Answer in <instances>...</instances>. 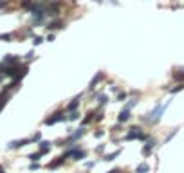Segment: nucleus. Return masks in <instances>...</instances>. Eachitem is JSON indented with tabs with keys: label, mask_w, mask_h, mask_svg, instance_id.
I'll list each match as a JSON object with an SVG mask.
<instances>
[{
	"label": "nucleus",
	"mask_w": 184,
	"mask_h": 173,
	"mask_svg": "<svg viewBox=\"0 0 184 173\" xmlns=\"http://www.w3.org/2000/svg\"><path fill=\"white\" fill-rule=\"evenodd\" d=\"M125 139H126V141H148V135H146L139 126H132V128L128 130V134H126Z\"/></svg>",
	"instance_id": "obj_1"
},
{
	"label": "nucleus",
	"mask_w": 184,
	"mask_h": 173,
	"mask_svg": "<svg viewBox=\"0 0 184 173\" xmlns=\"http://www.w3.org/2000/svg\"><path fill=\"white\" fill-rule=\"evenodd\" d=\"M166 107H168V103L166 105H157L150 114H148V117H146V121H150V123H157L159 119H161V116H163V112L166 110Z\"/></svg>",
	"instance_id": "obj_2"
},
{
	"label": "nucleus",
	"mask_w": 184,
	"mask_h": 173,
	"mask_svg": "<svg viewBox=\"0 0 184 173\" xmlns=\"http://www.w3.org/2000/svg\"><path fill=\"white\" fill-rule=\"evenodd\" d=\"M83 135H85V126H80L78 130H74V132L69 135V139H67V141H61L58 146H65V143H76V141H80Z\"/></svg>",
	"instance_id": "obj_3"
},
{
	"label": "nucleus",
	"mask_w": 184,
	"mask_h": 173,
	"mask_svg": "<svg viewBox=\"0 0 184 173\" xmlns=\"http://www.w3.org/2000/svg\"><path fill=\"white\" fill-rule=\"evenodd\" d=\"M63 121H67V116H65L63 112H56V114H52L51 117L45 119V125H47V126H52V125H56V123H63Z\"/></svg>",
	"instance_id": "obj_4"
},
{
	"label": "nucleus",
	"mask_w": 184,
	"mask_h": 173,
	"mask_svg": "<svg viewBox=\"0 0 184 173\" xmlns=\"http://www.w3.org/2000/svg\"><path fill=\"white\" fill-rule=\"evenodd\" d=\"M45 14H47V16H58V14H60V4H58V2H49V4H45Z\"/></svg>",
	"instance_id": "obj_5"
},
{
	"label": "nucleus",
	"mask_w": 184,
	"mask_h": 173,
	"mask_svg": "<svg viewBox=\"0 0 184 173\" xmlns=\"http://www.w3.org/2000/svg\"><path fill=\"white\" fill-rule=\"evenodd\" d=\"M2 61H4L5 65H9V67H13V65H20V63H22L20 56H16V54H5V56L2 58Z\"/></svg>",
	"instance_id": "obj_6"
},
{
	"label": "nucleus",
	"mask_w": 184,
	"mask_h": 173,
	"mask_svg": "<svg viewBox=\"0 0 184 173\" xmlns=\"http://www.w3.org/2000/svg\"><path fill=\"white\" fill-rule=\"evenodd\" d=\"M25 144H29V139H16V141L7 143V150H20Z\"/></svg>",
	"instance_id": "obj_7"
},
{
	"label": "nucleus",
	"mask_w": 184,
	"mask_h": 173,
	"mask_svg": "<svg viewBox=\"0 0 184 173\" xmlns=\"http://www.w3.org/2000/svg\"><path fill=\"white\" fill-rule=\"evenodd\" d=\"M130 117H132V110H128V108H123V110L119 112V116H117V123H119V125H123V123L130 121Z\"/></svg>",
	"instance_id": "obj_8"
},
{
	"label": "nucleus",
	"mask_w": 184,
	"mask_h": 173,
	"mask_svg": "<svg viewBox=\"0 0 184 173\" xmlns=\"http://www.w3.org/2000/svg\"><path fill=\"white\" fill-rule=\"evenodd\" d=\"M154 148H155V141H154V139H148L141 152H143V155H145V157H148V155L152 153V150H154Z\"/></svg>",
	"instance_id": "obj_9"
},
{
	"label": "nucleus",
	"mask_w": 184,
	"mask_h": 173,
	"mask_svg": "<svg viewBox=\"0 0 184 173\" xmlns=\"http://www.w3.org/2000/svg\"><path fill=\"white\" fill-rule=\"evenodd\" d=\"M81 97H83V94L76 96V97H74V99H72V101H70V103L67 105V110H69V112H74V110H76L78 107H80V99H81Z\"/></svg>",
	"instance_id": "obj_10"
},
{
	"label": "nucleus",
	"mask_w": 184,
	"mask_h": 173,
	"mask_svg": "<svg viewBox=\"0 0 184 173\" xmlns=\"http://www.w3.org/2000/svg\"><path fill=\"white\" fill-rule=\"evenodd\" d=\"M101 79H103V72H98V74L90 79V83H89V90H94V88H96V85H98Z\"/></svg>",
	"instance_id": "obj_11"
},
{
	"label": "nucleus",
	"mask_w": 184,
	"mask_h": 173,
	"mask_svg": "<svg viewBox=\"0 0 184 173\" xmlns=\"http://www.w3.org/2000/svg\"><path fill=\"white\" fill-rule=\"evenodd\" d=\"M63 162H65V157L61 155V157H58L56 161H52V162H49V166H47V168H49V170H56V168H60V166H61Z\"/></svg>",
	"instance_id": "obj_12"
},
{
	"label": "nucleus",
	"mask_w": 184,
	"mask_h": 173,
	"mask_svg": "<svg viewBox=\"0 0 184 173\" xmlns=\"http://www.w3.org/2000/svg\"><path fill=\"white\" fill-rule=\"evenodd\" d=\"M63 25H65L63 22H60V20H54V22L47 23V29H49V31H56V29H61Z\"/></svg>",
	"instance_id": "obj_13"
},
{
	"label": "nucleus",
	"mask_w": 184,
	"mask_h": 173,
	"mask_svg": "<svg viewBox=\"0 0 184 173\" xmlns=\"http://www.w3.org/2000/svg\"><path fill=\"white\" fill-rule=\"evenodd\" d=\"M96 99H98V103H99V108H103V107L108 103V96H107V94H96Z\"/></svg>",
	"instance_id": "obj_14"
},
{
	"label": "nucleus",
	"mask_w": 184,
	"mask_h": 173,
	"mask_svg": "<svg viewBox=\"0 0 184 173\" xmlns=\"http://www.w3.org/2000/svg\"><path fill=\"white\" fill-rule=\"evenodd\" d=\"M40 152L45 155V153H49L51 152V143L49 141H40Z\"/></svg>",
	"instance_id": "obj_15"
},
{
	"label": "nucleus",
	"mask_w": 184,
	"mask_h": 173,
	"mask_svg": "<svg viewBox=\"0 0 184 173\" xmlns=\"http://www.w3.org/2000/svg\"><path fill=\"white\" fill-rule=\"evenodd\" d=\"M94 116H96V110H94V112H89V114H87V117L81 121V126H87V125H90V123L94 121Z\"/></svg>",
	"instance_id": "obj_16"
},
{
	"label": "nucleus",
	"mask_w": 184,
	"mask_h": 173,
	"mask_svg": "<svg viewBox=\"0 0 184 173\" xmlns=\"http://www.w3.org/2000/svg\"><path fill=\"white\" fill-rule=\"evenodd\" d=\"M42 157H43V153H42V152L38 150V152H34V153H29V157H27V159H29L31 162H38V161H40Z\"/></svg>",
	"instance_id": "obj_17"
},
{
	"label": "nucleus",
	"mask_w": 184,
	"mask_h": 173,
	"mask_svg": "<svg viewBox=\"0 0 184 173\" xmlns=\"http://www.w3.org/2000/svg\"><path fill=\"white\" fill-rule=\"evenodd\" d=\"M121 155V150H116L114 153H108V155H105L103 157V161H107V162H110V161H114V159H117Z\"/></svg>",
	"instance_id": "obj_18"
},
{
	"label": "nucleus",
	"mask_w": 184,
	"mask_h": 173,
	"mask_svg": "<svg viewBox=\"0 0 184 173\" xmlns=\"http://www.w3.org/2000/svg\"><path fill=\"white\" fill-rule=\"evenodd\" d=\"M150 171V166L146 164V162H141L137 168H136V173H148Z\"/></svg>",
	"instance_id": "obj_19"
},
{
	"label": "nucleus",
	"mask_w": 184,
	"mask_h": 173,
	"mask_svg": "<svg viewBox=\"0 0 184 173\" xmlns=\"http://www.w3.org/2000/svg\"><path fill=\"white\" fill-rule=\"evenodd\" d=\"M80 119V112L78 110H74V112H69V116H67V121H78Z\"/></svg>",
	"instance_id": "obj_20"
},
{
	"label": "nucleus",
	"mask_w": 184,
	"mask_h": 173,
	"mask_svg": "<svg viewBox=\"0 0 184 173\" xmlns=\"http://www.w3.org/2000/svg\"><path fill=\"white\" fill-rule=\"evenodd\" d=\"M136 105H137V97H132V99H130V101H128V103H126V105L123 107V108H128V110H132V108H134Z\"/></svg>",
	"instance_id": "obj_21"
},
{
	"label": "nucleus",
	"mask_w": 184,
	"mask_h": 173,
	"mask_svg": "<svg viewBox=\"0 0 184 173\" xmlns=\"http://www.w3.org/2000/svg\"><path fill=\"white\" fill-rule=\"evenodd\" d=\"M40 141H42V134H40V132H38V134H34V135L29 139V143H40Z\"/></svg>",
	"instance_id": "obj_22"
},
{
	"label": "nucleus",
	"mask_w": 184,
	"mask_h": 173,
	"mask_svg": "<svg viewBox=\"0 0 184 173\" xmlns=\"http://www.w3.org/2000/svg\"><path fill=\"white\" fill-rule=\"evenodd\" d=\"M126 96H128L126 92H117V97H116V101H125V99H126Z\"/></svg>",
	"instance_id": "obj_23"
},
{
	"label": "nucleus",
	"mask_w": 184,
	"mask_h": 173,
	"mask_svg": "<svg viewBox=\"0 0 184 173\" xmlns=\"http://www.w3.org/2000/svg\"><path fill=\"white\" fill-rule=\"evenodd\" d=\"M173 78H175L177 81H182V79H184V72H182V70H179V72H175V74H173Z\"/></svg>",
	"instance_id": "obj_24"
},
{
	"label": "nucleus",
	"mask_w": 184,
	"mask_h": 173,
	"mask_svg": "<svg viewBox=\"0 0 184 173\" xmlns=\"http://www.w3.org/2000/svg\"><path fill=\"white\" fill-rule=\"evenodd\" d=\"M43 40H45L43 36H34V38H33V42H34V45H42V42H43Z\"/></svg>",
	"instance_id": "obj_25"
},
{
	"label": "nucleus",
	"mask_w": 184,
	"mask_h": 173,
	"mask_svg": "<svg viewBox=\"0 0 184 173\" xmlns=\"http://www.w3.org/2000/svg\"><path fill=\"white\" fill-rule=\"evenodd\" d=\"M182 88H184V85H182V83H181V85H177V87H173V88H172L170 92H172V94H177V92H181Z\"/></svg>",
	"instance_id": "obj_26"
},
{
	"label": "nucleus",
	"mask_w": 184,
	"mask_h": 173,
	"mask_svg": "<svg viewBox=\"0 0 184 173\" xmlns=\"http://www.w3.org/2000/svg\"><path fill=\"white\" fill-rule=\"evenodd\" d=\"M11 38H13V34H9V32L7 34H0V40H5V42H9Z\"/></svg>",
	"instance_id": "obj_27"
},
{
	"label": "nucleus",
	"mask_w": 184,
	"mask_h": 173,
	"mask_svg": "<svg viewBox=\"0 0 184 173\" xmlns=\"http://www.w3.org/2000/svg\"><path fill=\"white\" fill-rule=\"evenodd\" d=\"M38 168H40L38 162H31V164H29V170H31V171H34V170H38Z\"/></svg>",
	"instance_id": "obj_28"
},
{
	"label": "nucleus",
	"mask_w": 184,
	"mask_h": 173,
	"mask_svg": "<svg viewBox=\"0 0 184 173\" xmlns=\"http://www.w3.org/2000/svg\"><path fill=\"white\" fill-rule=\"evenodd\" d=\"M33 56H34V52H33V51H29V52L25 54V58H23V60H25V61H29V60H33Z\"/></svg>",
	"instance_id": "obj_29"
},
{
	"label": "nucleus",
	"mask_w": 184,
	"mask_h": 173,
	"mask_svg": "<svg viewBox=\"0 0 184 173\" xmlns=\"http://www.w3.org/2000/svg\"><path fill=\"white\" fill-rule=\"evenodd\" d=\"M96 152H98V153H103V152H105V144H101V146H98V148H96Z\"/></svg>",
	"instance_id": "obj_30"
},
{
	"label": "nucleus",
	"mask_w": 184,
	"mask_h": 173,
	"mask_svg": "<svg viewBox=\"0 0 184 173\" xmlns=\"http://www.w3.org/2000/svg\"><path fill=\"white\" fill-rule=\"evenodd\" d=\"M54 38H56V36H54V34H52V32H51V34H47V38H45V40H49V42H52V40H54Z\"/></svg>",
	"instance_id": "obj_31"
},
{
	"label": "nucleus",
	"mask_w": 184,
	"mask_h": 173,
	"mask_svg": "<svg viewBox=\"0 0 184 173\" xmlns=\"http://www.w3.org/2000/svg\"><path fill=\"white\" fill-rule=\"evenodd\" d=\"M94 135H96V137H98V139H99V137H103V130H101V132H99V130H98V132H96V134H94Z\"/></svg>",
	"instance_id": "obj_32"
},
{
	"label": "nucleus",
	"mask_w": 184,
	"mask_h": 173,
	"mask_svg": "<svg viewBox=\"0 0 184 173\" xmlns=\"http://www.w3.org/2000/svg\"><path fill=\"white\" fill-rule=\"evenodd\" d=\"M5 5H7V2L5 0H0V7H5Z\"/></svg>",
	"instance_id": "obj_33"
},
{
	"label": "nucleus",
	"mask_w": 184,
	"mask_h": 173,
	"mask_svg": "<svg viewBox=\"0 0 184 173\" xmlns=\"http://www.w3.org/2000/svg\"><path fill=\"white\" fill-rule=\"evenodd\" d=\"M108 173H121V170H119V168H116V170H110Z\"/></svg>",
	"instance_id": "obj_34"
},
{
	"label": "nucleus",
	"mask_w": 184,
	"mask_h": 173,
	"mask_svg": "<svg viewBox=\"0 0 184 173\" xmlns=\"http://www.w3.org/2000/svg\"><path fill=\"white\" fill-rule=\"evenodd\" d=\"M0 173H5V170H4V168H2V166H0Z\"/></svg>",
	"instance_id": "obj_35"
}]
</instances>
